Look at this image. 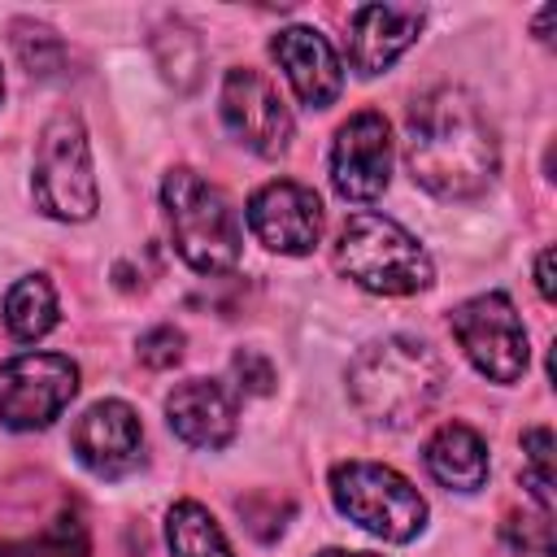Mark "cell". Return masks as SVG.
I'll return each instance as SVG.
<instances>
[{
    "label": "cell",
    "instance_id": "cell-1",
    "mask_svg": "<svg viewBox=\"0 0 557 557\" xmlns=\"http://www.w3.org/2000/svg\"><path fill=\"white\" fill-rule=\"evenodd\" d=\"M405 161L422 191L474 200L500 170V139L466 87H431L405 113Z\"/></svg>",
    "mask_w": 557,
    "mask_h": 557
},
{
    "label": "cell",
    "instance_id": "cell-2",
    "mask_svg": "<svg viewBox=\"0 0 557 557\" xmlns=\"http://www.w3.org/2000/svg\"><path fill=\"white\" fill-rule=\"evenodd\" d=\"M448 383L440 352L413 335H387L366 344L348 366V400L361 418L387 431H405L431 413Z\"/></svg>",
    "mask_w": 557,
    "mask_h": 557
},
{
    "label": "cell",
    "instance_id": "cell-3",
    "mask_svg": "<svg viewBox=\"0 0 557 557\" xmlns=\"http://www.w3.org/2000/svg\"><path fill=\"white\" fill-rule=\"evenodd\" d=\"M161 209H165L170 239H174L178 257L196 274H226L239 265L244 226H239L231 196L218 183L178 165L161 178Z\"/></svg>",
    "mask_w": 557,
    "mask_h": 557
},
{
    "label": "cell",
    "instance_id": "cell-4",
    "mask_svg": "<svg viewBox=\"0 0 557 557\" xmlns=\"http://www.w3.org/2000/svg\"><path fill=\"white\" fill-rule=\"evenodd\" d=\"M335 270L374 296H413L435 283L431 252L383 213H352L335 239Z\"/></svg>",
    "mask_w": 557,
    "mask_h": 557
},
{
    "label": "cell",
    "instance_id": "cell-5",
    "mask_svg": "<svg viewBox=\"0 0 557 557\" xmlns=\"http://www.w3.org/2000/svg\"><path fill=\"white\" fill-rule=\"evenodd\" d=\"M326 483L335 509L387 544H409L426 527L422 492L383 461H339Z\"/></svg>",
    "mask_w": 557,
    "mask_h": 557
},
{
    "label": "cell",
    "instance_id": "cell-6",
    "mask_svg": "<svg viewBox=\"0 0 557 557\" xmlns=\"http://www.w3.org/2000/svg\"><path fill=\"white\" fill-rule=\"evenodd\" d=\"M30 191H35V205L57 222H87L96 213L100 205L96 165H91L87 126L78 113H57L39 131Z\"/></svg>",
    "mask_w": 557,
    "mask_h": 557
},
{
    "label": "cell",
    "instance_id": "cell-7",
    "mask_svg": "<svg viewBox=\"0 0 557 557\" xmlns=\"http://www.w3.org/2000/svg\"><path fill=\"white\" fill-rule=\"evenodd\" d=\"M461 352L470 357V366L492 379V383H518L527 374L531 348H527V326L513 309V300L505 292H483L470 296L453 309L448 318Z\"/></svg>",
    "mask_w": 557,
    "mask_h": 557
},
{
    "label": "cell",
    "instance_id": "cell-8",
    "mask_svg": "<svg viewBox=\"0 0 557 557\" xmlns=\"http://www.w3.org/2000/svg\"><path fill=\"white\" fill-rule=\"evenodd\" d=\"M78 392V366L61 352H17L0 366V426L44 431Z\"/></svg>",
    "mask_w": 557,
    "mask_h": 557
},
{
    "label": "cell",
    "instance_id": "cell-9",
    "mask_svg": "<svg viewBox=\"0 0 557 557\" xmlns=\"http://www.w3.org/2000/svg\"><path fill=\"white\" fill-rule=\"evenodd\" d=\"M218 109L226 131L235 135V144H244L248 152L274 161L292 148V109L283 104V96L274 91V83L257 70H226L222 91H218Z\"/></svg>",
    "mask_w": 557,
    "mask_h": 557
},
{
    "label": "cell",
    "instance_id": "cell-10",
    "mask_svg": "<svg viewBox=\"0 0 557 557\" xmlns=\"http://www.w3.org/2000/svg\"><path fill=\"white\" fill-rule=\"evenodd\" d=\"M387 178H392V126L383 113L361 109L331 139V187L352 205H370L387 191Z\"/></svg>",
    "mask_w": 557,
    "mask_h": 557
},
{
    "label": "cell",
    "instance_id": "cell-11",
    "mask_svg": "<svg viewBox=\"0 0 557 557\" xmlns=\"http://www.w3.org/2000/svg\"><path fill=\"white\" fill-rule=\"evenodd\" d=\"M248 231L278 257H305L322 239V200L296 178H274L248 196Z\"/></svg>",
    "mask_w": 557,
    "mask_h": 557
},
{
    "label": "cell",
    "instance_id": "cell-12",
    "mask_svg": "<svg viewBox=\"0 0 557 557\" xmlns=\"http://www.w3.org/2000/svg\"><path fill=\"white\" fill-rule=\"evenodd\" d=\"M78 466L96 479H126L144 461V426L126 400H96L78 413L70 431Z\"/></svg>",
    "mask_w": 557,
    "mask_h": 557
},
{
    "label": "cell",
    "instance_id": "cell-13",
    "mask_svg": "<svg viewBox=\"0 0 557 557\" xmlns=\"http://www.w3.org/2000/svg\"><path fill=\"white\" fill-rule=\"evenodd\" d=\"M270 52L283 70V78L292 83L296 100L309 109H326L339 100L344 91V65L331 48V39L313 26H283L270 39Z\"/></svg>",
    "mask_w": 557,
    "mask_h": 557
},
{
    "label": "cell",
    "instance_id": "cell-14",
    "mask_svg": "<svg viewBox=\"0 0 557 557\" xmlns=\"http://www.w3.org/2000/svg\"><path fill=\"white\" fill-rule=\"evenodd\" d=\"M422 30V9L405 4H361L348 17V61L357 74H383L396 65V57L418 39Z\"/></svg>",
    "mask_w": 557,
    "mask_h": 557
},
{
    "label": "cell",
    "instance_id": "cell-15",
    "mask_svg": "<svg viewBox=\"0 0 557 557\" xmlns=\"http://www.w3.org/2000/svg\"><path fill=\"white\" fill-rule=\"evenodd\" d=\"M165 418L191 448H226L235 440V400L213 379H183L165 396Z\"/></svg>",
    "mask_w": 557,
    "mask_h": 557
},
{
    "label": "cell",
    "instance_id": "cell-16",
    "mask_svg": "<svg viewBox=\"0 0 557 557\" xmlns=\"http://www.w3.org/2000/svg\"><path fill=\"white\" fill-rule=\"evenodd\" d=\"M426 470L435 483L453 487V492H479L487 483V444L474 426L466 422H444L431 440H426Z\"/></svg>",
    "mask_w": 557,
    "mask_h": 557
},
{
    "label": "cell",
    "instance_id": "cell-17",
    "mask_svg": "<svg viewBox=\"0 0 557 557\" xmlns=\"http://www.w3.org/2000/svg\"><path fill=\"white\" fill-rule=\"evenodd\" d=\"M61 318V305H57V287L48 274H26L9 287L4 296V326L13 339L22 344H35L44 339Z\"/></svg>",
    "mask_w": 557,
    "mask_h": 557
},
{
    "label": "cell",
    "instance_id": "cell-18",
    "mask_svg": "<svg viewBox=\"0 0 557 557\" xmlns=\"http://www.w3.org/2000/svg\"><path fill=\"white\" fill-rule=\"evenodd\" d=\"M165 544L174 557H235L218 518L200 500H174L165 513Z\"/></svg>",
    "mask_w": 557,
    "mask_h": 557
},
{
    "label": "cell",
    "instance_id": "cell-19",
    "mask_svg": "<svg viewBox=\"0 0 557 557\" xmlns=\"http://www.w3.org/2000/svg\"><path fill=\"white\" fill-rule=\"evenodd\" d=\"M0 557H91L87 522L65 509L30 540H0Z\"/></svg>",
    "mask_w": 557,
    "mask_h": 557
},
{
    "label": "cell",
    "instance_id": "cell-20",
    "mask_svg": "<svg viewBox=\"0 0 557 557\" xmlns=\"http://www.w3.org/2000/svg\"><path fill=\"white\" fill-rule=\"evenodd\" d=\"M522 453H527L522 483L531 487V496H535L540 509L548 513V509H553V431H548V426L522 431Z\"/></svg>",
    "mask_w": 557,
    "mask_h": 557
},
{
    "label": "cell",
    "instance_id": "cell-21",
    "mask_svg": "<svg viewBox=\"0 0 557 557\" xmlns=\"http://www.w3.org/2000/svg\"><path fill=\"white\" fill-rule=\"evenodd\" d=\"M505 544H509V553H518V557H553L557 548H553L548 513H544V509H540V513H513V518L505 522Z\"/></svg>",
    "mask_w": 557,
    "mask_h": 557
},
{
    "label": "cell",
    "instance_id": "cell-22",
    "mask_svg": "<svg viewBox=\"0 0 557 557\" xmlns=\"http://www.w3.org/2000/svg\"><path fill=\"white\" fill-rule=\"evenodd\" d=\"M135 348H139V361H144L148 370H170V366L183 361V331H174V326H152V331L139 335Z\"/></svg>",
    "mask_w": 557,
    "mask_h": 557
},
{
    "label": "cell",
    "instance_id": "cell-23",
    "mask_svg": "<svg viewBox=\"0 0 557 557\" xmlns=\"http://www.w3.org/2000/svg\"><path fill=\"white\" fill-rule=\"evenodd\" d=\"M231 370L239 374V387L248 392V396H265L270 387H274V370H270V361L261 357V352H239L235 361H231Z\"/></svg>",
    "mask_w": 557,
    "mask_h": 557
},
{
    "label": "cell",
    "instance_id": "cell-24",
    "mask_svg": "<svg viewBox=\"0 0 557 557\" xmlns=\"http://www.w3.org/2000/svg\"><path fill=\"white\" fill-rule=\"evenodd\" d=\"M535 287L544 300H557V283H553V248H540L535 257Z\"/></svg>",
    "mask_w": 557,
    "mask_h": 557
},
{
    "label": "cell",
    "instance_id": "cell-25",
    "mask_svg": "<svg viewBox=\"0 0 557 557\" xmlns=\"http://www.w3.org/2000/svg\"><path fill=\"white\" fill-rule=\"evenodd\" d=\"M318 557H379V553H348V548H326V553H318Z\"/></svg>",
    "mask_w": 557,
    "mask_h": 557
},
{
    "label": "cell",
    "instance_id": "cell-26",
    "mask_svg": "<svg viewBox=\"0 0 557 557\" xmlns=\"http://www.w3.org/2000/svg\"><path fill=\"white\" fill-rule=\"evenodd\" d=\"M0 96H4V78H0Z\"/></svg>",
    "mask_w": 557,
    "mask_h": 557
}]
</instances>
